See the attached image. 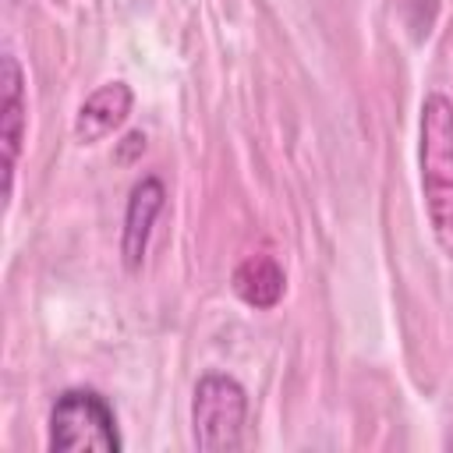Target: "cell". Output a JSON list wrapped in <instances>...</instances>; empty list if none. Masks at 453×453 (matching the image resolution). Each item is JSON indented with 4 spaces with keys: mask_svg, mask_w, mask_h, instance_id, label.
Masks as SVG:
<instances>
[{
    "mask_svg": "<svg viewBox=\"0 0 453 453\" xmlns=\"http://www.w3.org/2000/svg\"><path fill=\"white\" fill-rule=\"evenodd\" d=\"M25 71L14 53H4V103H0V145H4V202H11L14 191V170L21 159L25 142Z\"/></svg>",
    "mask_w": 453,
    "mask_h": 453,
    "instance_id": "cell-5",
    "label": "cell"
},
{
    "mask_svg": "<svg viewBox=\"0 0 453 453\" xmlns=\"http://www.w3.org/2000/svg\"><path fill=\"white\" fill-rule=\"evenodd\" d=\"M46 446L53 453H120L124 439L110 400L88 386L64 389L50 407Z\"/></svg>",
    "mask_w": 453,
    "mask_h": 453,
    "instance_id": "cell-2",
    "label": "cell"
},
{
    "mask_svg": "<svg viewBox=\"0 0 453 453\" xmlns=\"http://www.w3.org/2000/svg\"><path fill=\"white\" fill-rule=\"evenodd\" d=\"M418 173L435 244L453 258V103L425 96L418 120Z\"/></svg>",
    "mask_w": 453,
    "mask_h": 453,
    "instance_id": "cell-1",
    "label": "cell"
},
{
    "mask_svg": "<svg viewBox=\"0 0 453 453\" xmlns=\"http://www.w3.org/2000/svg\"><path fill=\"white\" fill-rule=\"evenodd\" d=\"M248 393L234 375L205 372L191 393V439L202 453H234L244 442Z\"/></svg>",
    "mask_w": 453,
    "mask_h": 453,
    "instance_id": "cell-3",
    "label": "cell"
},
{
    "mask_svg": "<svg viewBox=\"0 0 453 453\" xmlns=\"http://www.w3.org/2000/svg\"><path fill=\"white\" fill-rule=\"evenodd\" d=\"M166 205V188L159 177H142L131 195H127V209H124V230H120V255H124V269L138 273L149 251V237L152 226L159 219Z\"/></svg>",
    "mask_w": 453,
    "mask_h": 453,
    "instance_id": "cell-4",
    "label": "cell"
},
{
    "mask_svg": "<svg viewBox=\"0 0 453 453\" xmlns=\"http://www.w3.org/2000/svg\"><path fill=\"white\" fill-rule=\"evenodd\" d=\"M283 290H287V276L280 262L269 255H251L234 269V294L248 308H276Z\"/></svg>",
    "mask_w": 453,
    "mask_h": 453,
    "instance_id": "cell-7",
    "label": "cell"
},
{
    "mask_svg": "<svg viewBox=\"0 0 453 453\" xmlns=\"http://www.w3.org/2000/svg\"><path fill=\"white\" fill-rule=\"evenodd\" d=\"M131 106H134L131 85H124V81H106V85H99V88L78 106L74 138H78L81 145L103 142L106 134H113V131L127 120Z\"/></svg>",
    "mask_w": 453,
    "mask_h": 453,
    "instance_id": "cell-6",
    "label": "cell"
}]
</instances>
